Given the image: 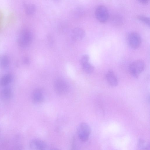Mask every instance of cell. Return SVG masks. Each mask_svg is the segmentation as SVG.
Segmentation results:
<instances>
[{"mask_svg":"<svg viewBox=\"0 0 150 150\" xmlns=\"http://www.w3.org/2000/svg\"><path fill=\"white\" fill-rule=\"evenodd\" d=\"M33 39L32 33L29 30L25 29L20 33L18 39L19 45L22 47H26L31 43Z\"/></svg>","mask_w":150,"mask_h":150,"instance_id":"cell-1","label":"cell"},{"mask_svg":"<svg viewBox=\"0 0 150 150\" xmlns=\"http://www.w3.org/2000/svg\"><path fill=\"white\" fill-rule=\"evenodd\" d=\"M144 68L145 64L144 61L141 60H138L133 62L130 64L129 70L132 76L137 78L143 71Z\"/></svg>","mask_w":150,"mask_h":150,"instance_id":"cell-2","label":"cell"},{"mask_svg":"<svg viewBox=\"0 0 150 150\" xmlns=\"http://www.w3.org/2000/svg\"><path fill=\"white\" fill-rule=\"evenodd\" d=\"M77 133L79 139L82 142H86L88 139L91 134V128L86 123L82 122L78 127Z\"/></svg>","mask_w":150,"mask_h":150,"instance_id":"cell-3","label":"cell"},{"mask_svg":"<svg viewBox=\"0 0 150 150\" xmlns=\"http://www.w3.org/2000/svg\"><path fill=\"white\" fill-rule=\"evenodd\" d=\"M54 88L57 93L62 95L68 92L69 87L68 83L65 80L61 78H58L54 82Z\"/></svg>","mask_w":150,"mask_h":150,"instance_id":"cell-4","label":"cell"},{"mask_svg":"<svg viewBox=\"0 0 150 150\" xmlns=\"http://www.w3.org/2000/svg\"><path fill=\"white\" fill-rule=\"evenodd\" d=\"M127 42L129 46L133 49H136L140 46L142 39L140 35L135 32H131L127 35Z\"/></svg>","mask_w":150,"mask_h":150,"instance_id":"cell-5","label":"cell"},{"mask_svg":"<svg viewBox=\"0 0 150 150\" xmlns=\"http://www.w3.org/2000/svg\"><path fill=\"white\" fill-rule=\"evenodd\" d=\"M95 15L97 19L101 23L107 21L109 18V14L107 8L102 5L98 6L96 8Z\"/></svg>","mask_w":150,"mask_h":150,"instance_id":"cell-6","label":"cell"},{"mask_svg":"<svg viewBox=\"0 0 150 150\" xmlns=\"http://www.w3.org/2000/svg\"><path fill=\"white\" fill-rule=\"evenodd\" d=\"M29 145L30 148L33 150H45L47 148L45 142L38 139H32L30 142Z\"/></svg>","mask_w":150,"mask_h":150,"instance_id":"cell-7","label":"cell"},{"mask_svg":"<svg viewBox=\"0 0 150 150\" xmlns=\"http://www.w3.org/2000/svg\"><path fill=\"white\" fill-rule=\"evenodd\" d=\"M43 91L40 89L37 88L33 92L32 96L33 102L35 104H38L43 101L44 99Z\"/></svg>","mask_w":150,"mask_h":150,"instance_id":"cell-8","label":"cell"},{"mask_svg":"<svg viewBox=\"0 0 150 150\" xmlns=\"http://www.w3.org/2000/svg\"><path fill=\"white\" fill-rule=\"evenodd\" d=\"M107 81L109 84L112 86H116L118 84V79L112 70H110L106 75Z\"/></svg>","mask_w":150,"mask_h":150,"instance_id":"cell-9","label":"cell"},{"mask_svg":"<svg viewBox=\"0 0 150 150\" xmlns=\"http://www.w3.org/2000/svg\"><path fill=\"white\" fill-rule=\"evenodd\" d=\"M85 33L82 29L78 27L74 28L71 32L72 37L74 40L79 41L83 39L85 37Z\"/></svg>","mask_w":150,"mask_h":150,"instance_id":"cell-10","label":"cell"},{"mask_svg":"<svg viewBox=\"0 0 150 150\" xmlns=\"http://www.w3.org/2000/svg\"><path fill=\"white\" fill-rule=\"evenodd\" d=\"M110 21L113 25L118 26L122 24L123 22V19L120 14H115L111 16Z\"/></svg>","mask_w":150,"mask_h":150,"instance_id":"cell-11","label":"cell"},{"mask_svg":"<svg viewBox=\"0 0 150 150\" xmlns=\"http://www.w3.org/2000/svg\"><path fill=\"white\" fill-rule=\"evenodd\" d=\"M25 13L28 16H31L34 14L36 11L35 6L32 4H27L24 6Z\"/></svg>","mask_w":150,"mask_h":150,"instance_id":"cell-12","label":"cell"},{"mask_svg":"<svg viewBox=\"0 0 150 150\" xmlns=\"http://www.w3.org/2000/svg\"><path fill=\"white\" fill-rule=\"evenodd\" d=\"M12 79L11 75L7 74L3 76L0 79V85L4 86L10 83Z\"/></svg>","mask_w":150,"mask_h":150,"instance_id":"cell-13","label":"cell"},{"mask_svg":"<svg viewBox=\"0 0 150 150\" xmlns=\"http://www.w3.org/2000/svg\"><path fill=\"white\" fill-rule=\"evenodd\" d=\"M138 148L141 150H149L150 144L149 143H146L143 139L140 138L138 140L137 143Z\"/></svg>","mask_w":150,"mask_h":150,"instance_id":"cell-14","label":"cell"},{"mask_svg":"<svg viewBox=\"0 0 150 150\" xmlns=\"http://www.w3.org/2000/svg\"><path fill=\"white\" fill-rule=\"evenodd\" d=\"M9 63L8 57L6 55H2L0 57V67L4 69L8 67Z\"/></svg>","mask_w":150,"mask_h":150,"instance_id":"cell-15","label":"cell"},{"mask_svg":"<svg viewBox=\"0 0 150 150\" xmlns=\"http://www.w3.org/2000/svg\"><path fill=\"white\" fill-rule=\"evenodd\" d=\"M82 68L84 71L87 74L92 73L94 69V67L88 62L82 65Z\"/></svg>","mask_w":150,"mask_h":150,"instance_id":"cell-16","label":"cell"},{"mask_svg":"<svg viewBox=\"0 0 150 150\" xmlns=\"http://www.w3.org/2000/svg\"><path fill=\"white\" fill-rule=\"evenodd\" d=\"M11 94L12 92L11 89L8 88H4L1 92L2 96L6 99L10 98L11 96Z\"/></svg>","mask_w":150,"mask_h":150,"instance_id":"cell-17","label":"cell"},{"mask_svg":"<svg viewBox=\"0 0 150 150\" xmlns=\"http://www.w3.org/2000/svg\"><path fill=\"white\" fill-rule=\"evenodd\" d=\"M137 18L139 21L149 26L150 25V20L149 17L142 15H139Z\"/></svg>","mask_w":150,"mask_h":150,"instance_id":"cell-18","label":"cell"},{"mask_svg":"<svg viewBox=\"0 0 150 150\" xmlns=\"http://www.w3.org/2000/svg\"><path fill=\"white\" fill-rule=\"evenodd\" d=\"M74 14L76 17L81 16L83 14V11L82 9L80 8H76L74 11Z\"/></svg>","mask_w":150,"mask_h":150,"instance_id":"cell-19","label":"cell"},{"mask_svg":"<svg viewBox=\"0 0 150 150\" xmlns=\"http://www.w3.org/2000/svg\"><path fill=\"white\" fill-rule=\"evenodd\" d=\"M89 59V56L87 54H85L82 56L81 59V65L88 62Z\"/></svg>","mask_w":150,"mask_h":150,"instance_id":"cell-20","label":"cell"},{"mask_svg":"<svg viewBox=\"0 0 150 150\" xmlns=\"http://www.w3.org/2000/svg\"><path fill=\"white\" fill-rule=\"evenodd\" d=\"M138 1L142 4H146L149 2V0H138Z\"/></svg>","mask_w":150,"mask_h":150,"instance_id":"cell-21","label":"cell"},{"mask_svg":"<svg viewBox=\"0 0 150 150\" xmlns=\"http://www.w3.org/2000/svg\"><path fill=\"white\" fill-rule=\"evenodd\" d=\"M2 18H3V14H2V13L1 12V11L0 10V28L1 22L2 20Z\"/></svg>","mask_w":150,"mask_h":150,"instance_id":"cell-22","label":"cell"},{"mask_svg":"<svg viewBox=\"0 0 150 150\" xmlns=\"http://www.w3.org/2000/svg\"><path fill=\"white\" fill-rule=\"evenodd\" d=\"M24 62L26 64H28L29 62V59L27 58H25Z\"/></svg>","mask_w":150,"mask_h":150,"instance_id":"cell-23","label":"cell"}]
</instances>
